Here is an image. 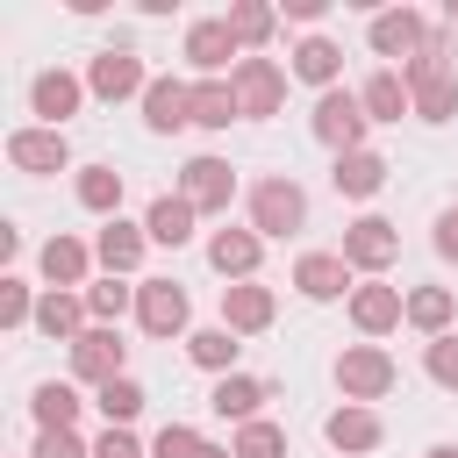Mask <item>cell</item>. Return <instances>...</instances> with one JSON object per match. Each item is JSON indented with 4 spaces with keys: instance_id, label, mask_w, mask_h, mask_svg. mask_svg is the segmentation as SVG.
I'll return each instance as SVG.
<instances>
[{
    "instance_id": "1",
    "label": "cell",
    "mask_w": 458,
    "mask_h": 458,
    "mask_svg": "<svg viewBox=\"0 0 458 458\" xmlns=\"http://www.w3.org/2000/svg\"><path fill=\"white\" fill-rule=\"evenodd\" d=\"M394 379H401V365H394L386 344H344V358H336V394H344V401L372 408V401L394 394Z\"/></svg>"
},
{
    "instance_id": "2",
    "label": "cell",
    "mask_w": 458,
    "mask_h": 458,
    "mask_svg": "<svg viewBox=\"0 0 458 458\" xmlns=\"http://www.w3.org/2000/svg\"><path fill=\"white\" fill-rule=\"evenodd\" d=\"M308 129L344 157V150H372L365 143V129H372V114H365V100L351 93V86H329V93H315V114H308Z\"/></svg>"
},
{
    "instance_id": "3",
    "label": "cell",
    "mask_w": 458,
    "mask_h": 458,
    "mask_svg": "<svg viewBox=\"0 0 458 458\" xmlns=\"http://www.w3.org/2000/svg\"><path fill=\"white\" fill-rule=\"evenodd\" d=\"M250 229L272 243V236H293V229H308V193L286 179V172H272V179H258L250 186Z\"/></svg>"
},
{
    "instance_id": "4",
    "label": "cell",
    "mask_w": 458,
    "mask_h": 458,
    "mask_svg": "<svg viewBox=\"0 0 458 458\" xmlns=\"http://www.w3.org/2000/svg\"><path fill=\"white\" fill-rule=\"evenodd\" d=\"M401 258V229L386 222V215H358L351 229H344V265L351 272H365V279H386V265Z\"/></svg>"
},
{
    "instance_id": "5",
    "label": "cell",
    "mask_w": 458,
    "mask_h": 458,
    "mask_svg": "<svg viewBox=\"0 0 458 458\" xmlns=\"http://www.w3.org/2000/svg\"><path fill=\"white\" fill-rule=\"evenodd\" d=\"M136 322H143V336H193V329H186V322H193L186 286H179V279H143V286H136Z\"/></svg>"
},
{
    "instance_id": "6",
    "label": "cell",
    "mask_w": 458,
    "mask_h": 458,
    "mask_svg": "<svg viewBox=\"0 0 458 458\" xmlns=\"http://www.w3.org/2000/svg\"><path fill=\"white\" fill-rule=\"evenodd\" d=\"M186 64H193L200 79H229V72L243 64V50H236V36H229V21H222V14L186 21Z\"/></svg>"
},
{
    "instance_id": "7",
    "label": "cell",
    "mask_w": 458,
    "mask_h": 458,
    "mask_svg": "<svg viewBox=\"0 0 458 458\" xmlns=\"http://www.w3.org/2000/svg\"><path fill=\"white\" fill-rule=\"evenodd\" d=\"M86 93H93V100H143V93H150V72H143L136 50H114V43H107V50L86 64Z\"/></svg>"
},
{
    "instance_id": "8",
    "label": "cell",
    "mask_w": 458,
    "mask_h": 458,
    "mask_svg": "<svg viewBox=\"0 0 458 458\" xmlns=\"http://www.w3.org/2000/svg\"><path fill=\"white\" fill-rule=\"evenodd\" d=\"M179 200H193V215H229L236 172H229L222 157H186V165H179Z\"/></svg>"
},
{
    "instance_id": "9",
    "label": "cell",
    "mask_w": 458,
    "mask_h": 458,
    "mask_svg": "<svg viewBox=\"0 0 458 458\" xmlns=\"http://www.w3.org/2000/svg\"><path fill=\"white\" fill-rule=\"evenodd\" d=\"M64 351H72V379H79V386H107V379L129 372V344H122L114 329H86V336L64 344Z\"/></svg>"
},
{
    "instance_id": "10",
    "label": "cell",
    "mask_w": 458,
    "mask_h": 458,
    "mask_svg": "<svg viewBox=\"0 0 458 458\" xmlns=\"http://www.w3.org/2000/svg\"><path fill=\"white\" fill-rule=\"evenodd\" d=\"M79 107H86V79H79V72H36V79H29V114H36L43 129H64Z\"/></svg>"
},
{
    "instance_id": "11",
    "label": "cell",
    "mask_w": 458,
    "mask_h": 458,
    "mask_svg": "<svg viewBox=\"0 0 458 458\" xmlns=\"http://www.w3.org/2000/svg\"><path fill=\"white\" fill-rule=\"evenodd\" d=\"M351 322H358V336H386V329L408 322V293L386 286V279H358L351 286Z\"/></svg>"
},
{
    "instance_id": "12",
    "label": "cell",
    "mask_w": 458,
    "mask_h": 458,
    "mask_svg": "<svg viewBox=\"0 0 458 458\" xmlns=\"http://www.w3.org/2000/svg\"><path fill=\"white\" fill-rule=\"evenodd\" d=\"M229 86H236V107L258 122V114H279V100H286V72L272 64V57H243L236 72H229Z\"/></svg>"
},
{
    "instance_id": "13",
    "label": "cell",
    "mask_w": 458,
    "mask_h": 458,
    "mask_svg": "<svg viewBox=\"0 0 458 458\" xmlns=\"http://www.w3.org/2000/svg\"><path fill=\"white\" fill-rule=\"evenodd\" d=\"M272 315H279V293H272V286H258V279L222 286V329H236V336H265Z\"/></svg>"
},
{
    "instance_id": "14",
    "label": "cell",
    "mask_w": 458,
    "mask_h": 458,
    "mask_svg": "<svg viewBox=\"0 0 458 458\" xmlns=\"http://www.w3.org/2000/svg\"><path fill=\"white\" fill-rule=\"evenodd\" d=\"M365 43H372L379 57H401V64H408V57L429 43V21H422L415 7H379V14H372V29H365Z\"/></svg>"
},
{
    "instance_id": "15",
    "label": "cell",
    "mask_w": 458,
    "mask_h": 458,
    "mask_svg": "<svg viewBox=\"0 0 458 458\" xmlns=\"http://www.w3.org/2000/svg\"><path fill=\"white\" fill-rule=\"evenodd\" d=\"M7 165L43 179V172H64V165H72V143H64V129H43V122H36V129H14V136H7Z\"/></svg>"
},
{
    "instance_id": "16",
    "label": "cell",
    "mask_w": 458,
    "mask_h": 458,
    "mask_svg": "<svg viewBox=\"0 0 458 458\" xmlns=\"http://www.w3.org/2000/svg\"><path fill=\"white\" fill-rule=\"evenodd\" d=\"M143 250H150V229L143 222H100V236H93V258H100V272L107 279H129L136 265H143Z\"/></svg>"
},
{
    "instance_id": "17",
    "label": "cell",
    "mask_w": 458,
    "mask_h": 458,
    "mask_svg": "<svg viewBox=\"0 0 458 458\" xmlns=\"http://www.w3.org/2000/svg\"><path fill=\"white\" fill-rule=\"evenodd\" d=\"M322 437H329V451H344V458H365V451H379L386 422H379V408H358V401H344V408H329Z\"/></svg>"
},
{
    "instance_id": "18",
    "label": "cell",
    "mask_w": 458,
    "mask_h": 458,
    "mask_svg": "<svg viewBox=\"0 0 458 458\" xmlns=\"http://www.w3.org/2000/svg\"><path fill=\"white\" fill-rule=\"evenodd\" d=\"M186 122H193V86L172 79V72L150 79V93H143V129H150V136H179Z\"/></svg>"
},
{
    "instance_id": "19",
    "label": "cell",
    "mask_w": 458,
    "mask_h": 458,
    "mask_svg": "<svg viewBox=\"0 0 458 458\" xmlns=\"http://www.w3.org/2000/svg\"><path fill=\"white\" fill-rule=\"evenodd\" d=\"M258 258H265V236L243 222V229H215L208 236V265L236 286V279H258Z\"/></svg>"
},
{
    "instance_id": "20",
    "label": "cell",
    "mask_w": 458,
    "mask_h": 458,
    "mask_svg": "<svg viewBox=\"0 0 458 458\" xmlns=\"http://www.w3.org/2000/svg\"><path fill=\"white\" fill-rule=\"evenodd\" d=\"M100 258H93V243H79V236H50L43 250H36V272L57 286V293H72V286H86V272H93Z\"/></svg>"
},
{
    "instance_id": "21",
    "label": "cell",
    "mask_w": 458,
    "mask_h": 458,
    "mask_svg": "<svg viewBox=\"0 0 458 458\" xmlns=\"http://www.w3.org/2000/svg\"><path fill=\"white\" fill-rule=\"evenodd\" d=\"M293 286H301V301H336V293H351L344 250H301V258H293Z\"/></svg>"
},
{
    "instance_id": "22",
    "label": "cell",
    "mask_w": 458,
    "mask_h": 458,
    "mask_svg": "<svg viewBox=\"0 0 458 458\" xmlns=\"http://www.w3.org/2000/svg\"><path fill=\"white\" fill-rule=\"evenodd\" d=\"M265 401H272V379H250V372H229V379H215V394H208V408L222 415V422H258L265 415Z\"/></svg>"
},
{
    "instance_id": "23",
    "label": "cell",
    "mask_w": 458,
    "mask_h": 458,
    "mask_svg": "<svg viewBox=\"0 0 458 458\" xmlns=\"http://www.w3.org/2000/svg\"><path fill=\"white\" fill-rule=\"evenodd\" d=\"M329 186H336L344 200H372V193L386 186V157H379V150H344V157L329 165Z\"/></svg>"
},
{
    "instance_id": "24",
    "label": "cell",
    "mask_w": 458,
    "mask_h": 458,
    "mask_svg": "<svg viewBox=\"0 0 458 458\" xmlns=\"http://www.w3.org/2000/svg\"><path fill=\"white\" fill-rule=\"evenodd\" d=\"M36 329H43L50 344H79V336H86V293H57V286H43V301H36Z\"/></svg>"
},
{
    "instance_id": "25",
    "label": "cell",
    "mask_w": 458,
    "mask_h": 458,
    "mask_svg": "<svg viewBox=\"0 0 458 458\" xmlns=\"http://www.w3.org/2000/svg\"><path fill=\"white\" fill-rule=\"evenodd\" d=\"M229 36H236V50L243 57H265V43H272V29H279V7H265V0H229Z\"/></svg>"
},
{
    "instance_id": "26",
    "label": "cell",
    "mask_w": 458,
    "mask_h": 458,
    "mask_svg": "<svg viewBox=\"0 0 458 458\" xmlns=\"http://www.w3.org/2000/svg\"><path fill=\"white\" fill-rule=\"evenodd\" d=\"M293 79H308L315 93L344 86V50H336L329 36H301V43H293Z\"/></svg>"
},
{
    "instance_id": "27",
    "label": "cell",
    "mask_w": 458,
    "mask_h": 458,
    "mask_svg": "<svg viewBox=\"0 0 458 458\" xmlns=\"http://www.w3.org/2000/svg\"><path fill=\"white\" fill-rule=\"evenodd\" d=\"M358 100H365L372 122H401V114H415V93H408V79H401L394 64H379V72L358 86Z\"/></svg>"
},
{
    "instance_id": "28",
    "label": "cell",
    "mask_w": 458,
    "mask_h": 458,
    "mask_svg": "<svg viewBox=\"0 0 458 458\" xmlns=\"http://www.w3.org/2000/svg\"><path fill=\"white\" fill-rule=\"evenodd\" d=\"M193 200H179V193H157L150 200V215H143V229H150V243H165V250H179V243H193Z\"/></svg>"
},
{
    "instance_id": "29",
    "label": "cell",
    "mask_w": 458,
    "mask_h": 458,
    "mask_svg": "<svg viewBox=\"0 0 458 458\" xmlns=\"http://www.w3.org/2000/svg\"><path fill=\"white\" fill-rule=\"evenodd\" d=\"M451 322H458V293H451V286H415V293H408V329L451 336Z\"/></svg>"
},
{
    "instance_id": "30",
    "label": "cell",
    "mask_w": 458,
    "mask_h": 458,
    "mask_svg": "<svg viewBox=\"0 0 458 458\" xmlns=\"http://www.w3.org/2000/svg\"><path fill=\"white\" fill-rule=\"evenodd\" d=\"M79 408H86V401H79V386H72V379H43V386L29 394L36 429H72V422H79Z\"/></svg>"
},
{
    "instance_id": "31",
    "label": "cell",
    "mask_w": 458,
    "mask_h": 458,
    "mask_svg": "<svg viewBox=\"0 0 458 458\" xmlns=\"http://www.w3.org/2000/svg\"><path fill=\"white\" fill-rule=\"evenodd\" d=\"M229 122H243L236 86L229 79H193V129H229Z\"/></svg>"
},
{
    "instance_id": "32",
    "label": "cell",
    "mask_w": 458,
    "mask_h": 458,
    "mask_svg": "<svg viewBox=\"0 0 458 458\" xmlns=\"http://www.w3.org/2000/svg\"><path fill=\"white\" fill-rule=\"evenodd\" d=\"M236 351H243V344H236V329H222V322L186 336V358H193L200 372H215V379H229V372H236Z\"/></svg>"
},
{
    "instance_id": "33",
    "label": "cell",
    "mask_w": 458,
    "mask_h": 458,
    "mask_svg": "<svg viewBox=\"0 0 458 458\" xmlns=\"http://www.w3.org/2000/svg\"><path fill=\"white\" fill-rule=\"evenodd\" d=\"M79 208L100 215V222H114V215H122V172H114V165H86V172H79Z\"/></svg>"
},
{
    "instance_id": "34",
    "label": "cell",
    "mask_w": 458,
    "mask_h": 458,
    "mask_svg": "<svg viewBox=\"0 0 458 458\" xmlns=\"http://www.w3.org/2000/svg\"><path fill=\"white\" fill-rule=\"evenodd\" d=\"M143 401H150V394H143L129 372H122V379H107V386H93V408L107 415V429H129V422L143 415Z\"/></svg>"
},
{
    "instance_id": "35",
    "label": "cell",
    "mask_w": 458,
    "mask_h": 458,
    "mask_svg": "<svg viewBox=\"0 0 458 458\" xmlns=\"http://www.w3.org/2000/svg\"><path fill=\"white\" fill-rule=\"evenodd\" d=\"M129 308H136V286H122V279H93V286H86V315H93V329H114Z\"/></svg>"
},
{
    "instance_id": "36",
    "label": "cell",
    "mask_w": 458,
    "mask_h": 458,
    "mask_svg": "<svg viewBox=\"0 0 458 458\" xmlns=\"http://www.w3.org/2000/svg\"><path fill=\"white\" fill-rule=\"evenodd\" d=\"M229 451H236V458H286V429L258 415V422H243V429L229 437Z\"/></svg>"
},
{
    "instance_id": "37",
    "label": "cell",
    "mask_w": 458,
    "mask_h": 458,
    "mask_svg": "<svg viewBox=\"0 0 458 458\" xmlns=\"http://www.w3.org/2000/svg\"><path fill=\"white\" fill-rule=\"evenodd\" d=\"M422 372H429V379H437L444 394H458V329H451V336H429V344H422Z\"/></svg>"
},
{
    "instance_id": "38",
    "label": "cell",
    "mask_w": 458,
    "mask_h": 458,
    "mask_svg": "<svg viewBox=\"0 0 458 458\" xmlns=\"http://www.w3.org/2000/svg\"><path fill=\"white\" fill-rule=\"evenodd\" d=\"M36 301L43 293H29V279H0V329H21V322H36Z\"/></svg>"
},
{
    "instance_id": "39",
    "label": "cell",
    "mask_w": 458,
    "mask_h": 458,
    "mask_svg": "<svg viewBox=\"0 0 458 458\" xmlns=\"http://www.w3.org/2000/svg\"><path fill=\"white\" fill-rule=\"evenodd\" d=\"M208 451V437L193 429V422H165L157 437H150V458H200Z\"/></svg>"
},
{
    "instance_id": "40",
    "label": "cell",
    "mask_w": 458,
    "mask_h": 458,
    "mask_svg": "<svg viewBox=\"0 0 458 458\" xmlns=\"http://www.w3.org/2000/svg\"><path fill=\"white\" fill-rule=\"evenodd\" d=\"M415 114H422V122H451V114H458V72L437 79V86H422V93H415Z\"/></svg>"
},
{
    "instance_id": "41",
    "label": "cell",
    "mask_w": 458,
    "mask_h": 458,
    "mask_svg": "<svg viewBox=\"0 0 458 458\" xmlns=\"http://www.w3.org/2000/svg\"><path fill=\"white\" fill-rule=\"evenodd\" d=\"M29 458H93V444H79V429H36Z\"/></svg>"
},
{
    "instance_id": "42",
    "label": "cell",
    "mask_w": 458,
    "mask_h": 458,
    "mask_svg": "<svg viewBox=\"0 0 458 458\" xmlns=\"http://www.w3.org/2000/svg\"><path fill=\"white\" fill-rule=\"evenodd\" d=\"M93 458H143V444H136V429H100Z\"/></svg>"
},
{
    "instance_id": "43",
    "label": "cell",
    "mask_w": 458,
    "mask_h": 458,
    "mask_svg": "<svg viewBox=\"0 0 458 458\" xmlns=\"http://www.w3.org/2000/svg\"><path fill=\"white\" fill-rule=\"evenodd\" d=\"M429 243H437V258H444V265H458V208H444V215H437V236H429Z\"/></svg>"
},
{
    "instance_id": "44",
    "label": "cell",
    "mask_w": 458,
    "mask_h": 458,
    "mask_svg": "<svg viewBox=\"0 0 458 458\" xmlns=\"http://www.w3.org/2000/svg\"><path fill=\"white\" fill-rule=\"evenodd\" d=\"M286 14H293V21H308V29H315V21H322V14H329V0H286Z\"/></svg>"
},
{
    "instance_id": "45",
    "label": "cell",
    "mask_w": 458,
    "mask_h": 458,
    "mask_svg": "<svg viewBox=\"0 0 458 458\" xmlns=\"http://www.w3.org/2000/svg\"><path fill=\"white\" fill-rule=\"evenodd\" d=\"M422 458H458V444H429V451H422Z\"/></svg>"
},
{
    "instance_id": "46",
    "label": "cell",
    "mask_w": 458,
    "mask_h": 458,
    "mask_svg": "<svg viewBox=\"0 0 458 458\" xmlns=\"http://www.w3.org/2000/svg\"><path fill=\"white\" fill-rule=\"evenodd\" d=\"M200 458H236V451H229V444H208V451H200Z\"/></svg>"
},
{
    "instance_id": "47",
    "label": "cell",
    "mask_w": 458,
    "mask_h": 458,
    "mask_svg": "<svg viewBox=\"0 0 458 458\" xmlns=\"http://www.w3.org/2000/svg\"><path fill=\"white\" fill-rule=\"evenodd\" d=\"M444 21H451V29H458V0H451V7H444Z\"/></svg>"
}]
</instances>
